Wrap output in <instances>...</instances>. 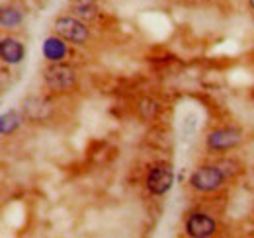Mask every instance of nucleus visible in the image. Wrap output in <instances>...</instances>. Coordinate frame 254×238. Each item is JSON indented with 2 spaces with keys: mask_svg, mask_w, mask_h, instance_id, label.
I'll return each instance as SVG.
<instances>
[{
  "mask_svg": "<svg viewBox=\"0 0 254 238\" xmlns=\"http://www.w3.org/2000/svg\"><path fill=\"white\" fill-rule=\"evenodd\" d=\"M197 125H199V123H197V116H195L193 112L186 114V118H184V121H182V133L186 135V139H190V137L195 135Z\"/></svg>",
  "mask_w": 254,
  "mask_h": 238,
  "instance_id": "nucleus-13",
  "label": "nucleus"
},
{
  "mask_svg": "<svg viewBox=\"0 0 254 238\" xmlns=\"http://www.w3.org/2000/svg\"><path fill=\"white\" fill-rule=\"evenodd\" d=\"M174 185V170L170 164L160 162L149 168L145 176V187L151 195H164Z\"/></svg>",
  "mask_w": 254,
  "mask_h": 238,
  "instance_id": "nucleus-4",
  "label": "nucleus"
},
{
  "mask_svg": "<svg viewBox=\"0 0 254 238\" xmlns=\"http://www.w3.org/2000/svg\"><path fill=\"white\" fill-rule=\"evenodd\" d=\"M68 41H64L61 35H49L43 41V57L47 59V62H63L68 57Z\"/></svg>",
  "mask_w": 254,
  "mask_h": 238,
  "instance_id": "nucleus-8",
  "label": "nucleus"
},
{
  "mask_svg": "<svg viewBox=\"0 0 254 238\" xmlns=\"http://www.w3.org/2000/svg\"><path fill=\"white\" fill-rule=\"evenodd\" d=\"M243 141V133L235 127H219L213 129L207 137H205V147L209 152H227L239 147Z\"/></svg>",
  "mask_w": 254,
  "mask_h": 238,
  "instance_id": "nucleus-5",
  "label": "nucleus"
},
{
  "mask_svg": "<svg viewBox=\"0 0 254 238\" xmlns=\"http://www.w3.org/2000/svg\"><path fill=\"white\" fill-rule=\"evenodd\" d=\"M43 82L53 94H64L76 86L78 74L66 62H49L43 70Z\"/></svg>",
  "mask_w": 254,
  "mask_h": 238,
  "instance_id": "nucleus-1",
  "label": "nucleus"
},
{
  "mask_svg": "<svg viewBox=\"0 0 254 238\" xmlns=\"http://www.w3.org/2000/svg\"><path fill=\"white\" fill-rule=\"evenodd\" d=\"M72 14L80 20H94L98 16V6H96L94 0H74L72 2Z\"/></svg>",
  "mask_w": 254,
  "mask_h": 238,
  "instance_id": "nucleus-11",
  "label": "nucleus"
},
{
  "mask_svg": "<svg viewBox=\"0 0 254 238\" xmlns=\"http://www.w3.org/2000/svg\"><path fill=\"white\" fill-rule=\"evenodd\" d=\"M184 231L186 235L191 238H207L213 237L217 233V221L207 215V213H201V211H195L190 213L186 223H184Z\"/></svg>",
  "mask_w": 254,
  "mask_h": 238,
  "instance_id": "nucleus-6",
  "label": "nucleus"
},
{
  "mask_svg": "<svg viewBox=\"0 0 254 238\" xmlns=\"http://www.w3.org/2000/svg\"><path fill=\"white\" fill-rule=\"evenodd\" d=\"M225 179H227V176H225L219 164H203L191 172L190 187L199 191V193H211V191H217L221 187Z\"/></svg>",
  "mask_w": 254,
  "mask_h": 238,
  "instance_id": "nucleus-2",
  "label": "nucleus"
},
{
  "mask_svg": "<svg viewBox=\"0 0 254 238\" xmlns=\"http://www.w3.org/2000/svg\"><path fill=\"white\" fill-rule=\"evenodd\" d=\"M55 33L61 35L64 41L72 45H84L90 39V30L84 24V20L72 16H59L55 20Z\"/></svg>",
  "mask_w": 254,
  "mask_h": 238,
  "instance_id": "nucleus-3",
  "label": "nucleus"
},
{
  "mask_svg": "<svg viewBox=\"0 0 254 238\" xmlns=\"http://www.w3.org/2000/svg\"><path fill=\"white\" fill-rule=\"evenodd\" d=\"M139 112H141L143 119L151 121V119L157 118V114H159V104H157L155 100H143V102L139 104Z\"/></svg>",
  "mask_w": 254,
  "mask_h": 238,
  "instance_id": "nucleus-12",
  "label": "nucleus"
},
{
  "mask_svg": "<svg viewBox=\"0 0 254 238\" xmlns=\"http://www.w3.org/2000/svg\"><path fill=\"white\" fill-rule=\"evenodd\" d=\"M0 57H2V62H6V64H20L26 57V47L16 37H2Z\"/></svg>",
  "mask_w": 254,
  "mask_h": 238,
  "instance_id": "nucleus-7",
  "label": "nucleus"
},
{
  "mask_svg": "<svg viewBox=\"0 0 254 238\" xmlns=\"http://www.w3.org/2000/svg\"><path fill=\"white\" fill-rule=\"evenodd\" d=\"M24 22V14L20 8L16 6H4L2 12H0V26L4 30H16L20 28Z\"/></svg>",
  "mask_w": 254,
  "mask_h": 238,
  "instance_id": "nucleus-9",
  "label": "nucleus"
},
{
  "mask_svg": "<svg viewBox=\"0 0 254 238\" xmlns=\"http://www.w3.org/2000/svg\"><path fill=\"white\" fill-rule=\"evenodd\" d=\"M22 114L20 112H16V110H10V112H6L2 118H0V133L4 135V137H8V135H14L20 127H22Z\"/></svg>",
  "mask_w": 254,
  "mask_h": 238,
  "instance_id": "nucleus-10",
  "label": "nucleus"
},
{
  "mask_svg": "<svg viewBox=\"0 0 254 238\" xmlns=\"http://www.w3.org/2000/svg\"><path fill=\"white\" fill-rule=\"evenodd\" d=\"M249 4H251V10L254 12V0H249Z\"/></svg>",
  "mask_w": 254,
  "mask_h": 238,
  "instance_id": "nucleus-14",
  "label": "nucleus"
}]
</instances>
